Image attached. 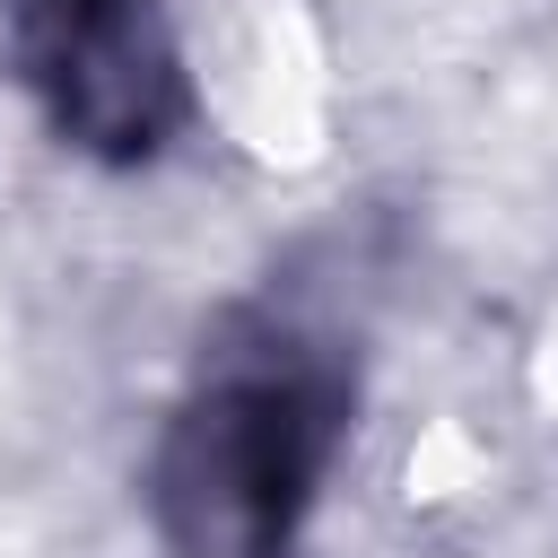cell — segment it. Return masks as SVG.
<instances>
[{
    "label": "cell",
    "mask_w": 558,
    "mask_h": 558,
    "mask_svg": "<svg viewBox=\"0 0 558 558\" xmlns=\"http://www.w3.org/2000/svg\"><path fill=\"white\" fill-rule=\"evenodd\" d=\"M349 410L357 384L323 340L270 314H227L148 462L166 558H296Z\"/></svg>",
    "instance_id": "6da1fadb"
},
{
    "label": "cell",
    "mask_w": 558,
    "mask_h": 558,
    "mask_svg": "<svg viewBox=\"0 0 558 558\" xmlns=\"http://www.w3.org/2000/svg\"><path fill=\"white\" fill-rule=\"evenodd\" d=\"M17 87L96 166H148L192 113L166 0H0Z\"/></svg>",
    "instance_id": "7a4b0ae2"
}]
</instances>
